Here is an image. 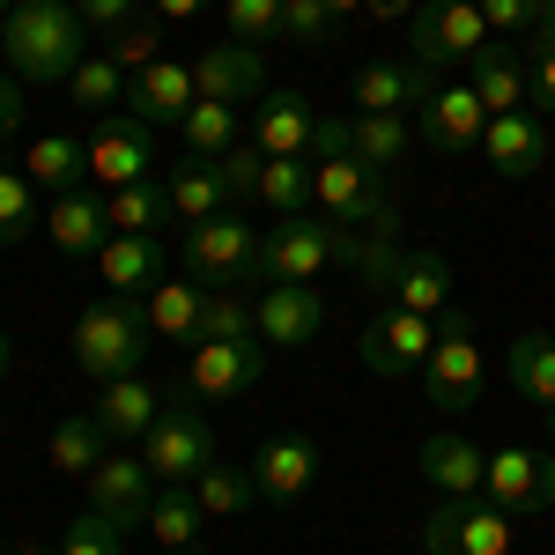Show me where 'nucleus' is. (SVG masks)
<instances>
[{
	"mask_svg": "<svg viewBox=\"0 0 555 555\" xmlns=\"http://www.w3.org/2000/svg\"><path fill=\"white\" fill-rule=\"evenodd\" d=\"M0 60H8V75L15 82H60L82 67V15H75V0H23L15 15H0Z\"/></svg>",
	"mask_w": 555,
	"mask_h": 555,
	"instance_id": "f257e3e1",
	"label": "nucleus"
},
{
	"mask_svg": "<svg viewBox=\"0 0 555 555\" xmlns=\"http://www.w3.org/2000/svg\"><path fill=\"white\" fill-rule=\"evenodd\" d=\"M311 156H319V215H334L341 230H378L385 215H400L392 201H385L378 171L356 164V149H348V119H326V112H319Z\"/></svg>",
	"mask_w": 555,
	"mask_h": 555,
	"instance_id": "f03ea898",
	"label": "nucleus"
},
{
	"mask_svg": "<svg viewBox=\"0 0 555 555\" xmlns=\"http://www.w3.org/2000/svg\"><path fill=\"white\" fill-rule=\"evenodd\" d=\"M149 311H141V297H104L89 304L82 319H75V363H82V378L112 385V378H133L141 371V356H149Z\"/></svg>",
	"mask_w": 555,
	"mask_h": 555,
	"instance_id": "7ed1b4c3",
	"label": "nucleus"
},
{
	"mask_svg": "<svg viewBox=\"0 0 555 555\" xmlns=\"http://www.w3.org/2000/svg\"><path fill=\"white\" fill-rule=\"evenodd\" d=\"M259 237H267V230H253L237 208H222V215H208V222H185L178 259H185V274L208 282V289H245V282H259Z\"/></svg>",
	"mask_w": 555,
	"mask_h": 555,
	"instance_id": "20e7f679",
	"label": "nucleus"
},
{
	"mask_svg": "<svg viewBox=\"0 0 555 555\" xmlns=\"http://www.w3.org/2000/svg\"><path fill=\"white\" fill-rule=\"evenodd\" d=\"M481 44H489V23H481L474 0H415V15H408V60L423 67L429 82H444L452 67H467Z\"/></svg>",
	"mask_w": 555,
	"mask_h": 555,
	"instance_id": "39448f33",
	"label": "nucleus"
},
{
	"mask_svg": "<svg viewBox=\"0 0 555 555\" xmlns=\"http://www.w3.org/2000/svg\"><path fill=\"white\" fill-rule=\"evenodd\" d=\"M141 460H149V474H156L164 489H193L201 467H215V423L193 400H171V392H164V415L141 437Z\"/></svg>",
	"mask_w": 555,
	"mask_h": 555,
	"instance_id": "423d86ee",
	"label": "nucleus"
},
{
	"mask_svg": "<svg viewBox=\"0 0 555 555\" xmlns=\"http://www.w3.org/2000/svg\"><path fill=\"white\" fill-rule=\"evenodd\" d=\"M423 385H429V400H437L444 415H467L474 400H481L489 371H481V341H474L467 311H444V319H437V348H429V363H423Z\"/></svg>",
	"mask_w": 555,
	"mask_h": 555,
	"instance_id": "0eeeda50",
	"label": "nucleus"
},
{
	"mask_svg": "<svg viewBox=\"0 0 555 555\" xmlns=\"http://www.w3.org/2000/svg\"><path fill=\"white\" fill-rule=\"evenodd\" d=\"M423 555H512V512L489 496H437L423 518Z\"/></svg>",
	"mask_w": 555,
	"mask_h": 555,
	"instance_id": "6e6552de",
	"label": "nucleus"
},
{
	"mask_svg": "<svg viewBox=\"0 0 555 555\" xmlns=\"http://www.w3.org/2000/svg\"><path fill=\"white\" fill-rule=\"evenodd\" d=\"M341 259V222L319 215H282L259 237V282H319V267Z\"/></svg>",
	"mask_w": 555,
	"mask_h": 555,
	"instance_id": "1a4fd4ad",
	"label": "nucleus"
},
{
	"mask_svg": "<svg viewBox=\"0 0 555 555\" xmlns=\"http://www.w3.org/2000/svg\"><path fill=\"white\" fill-rule=\"evenodd\" d=\"M156 127H141L133 112H104L96 127H89V185L96 193H119V185H141V178L156 171Z\"/></svg>",
	"mask_w": 555,
	"mask_h": 555,
	"instance_id": "9d476101",
	"label": "nucleus"
},
{
	"mask_svg": "<svg viewBox=\"0 0 555 555\" xmlns=\"http://www.w3.org/2000/svg\"><path fill=\"white\" fill-rule=\"evenodd\" d=\"M429 348H437V319L400 311V304H378V319L363 326L356 356H363V371H378V378H408V371L429 363Z\"/></svg>",
	"mask_w": 555,
	"mask_h": 555,
	"instance_id": "9b49d317",
	"label": "nucleus"
},
{
	"mask_svg": "<svg viewBox=\"0 0 555 555\" xmlns=\"http://www.w3.org/2000/svg\"><path fill=\"white\" fill-rule=\"evenodd\" d=\"M481 496L496 504V512L512 518H533V512H555V452H496L489 467H481Z\"/></svg>",
	"mask_w": 555,
	"mask_h": 555,
	"instance_id": "f8f14e48",
	"label": "nucleus"
},
{
	"mask_svg": "<svg viewBox=\"0 0 555 555\" xmlns=\"http://www.w3.org/2000/svg\"><path fill=\"white\" fill-rule=\"evenodd\" d=\"M156 474H149V460H141V444L133 452H104L96 460V474H89V512H104V518H119V526H149V504H156Z\"/></svg>",
	"mask_w": 555,
	"mask_h": 555,
	"instance_id": "ddd939ff",
	"label": "nucleus"
},
{
	"mask_svg": "<svg viewBox=\"0 0 555 555\" xmlns=\"http://www.w3.org/2000/svg\"><path fill=\"white\" fill-rule=\"evenodd\" d=\"M415 127H423V141L437 149V156H474L489 112H481V96H474L467 82H437L423 104H415Z\"/></svg>",
	"mask_w": 555,
	"mask_h": 555,
	"instance_id": "4468645a",
	"label": "nucleus"
},
{
	"mask_svg": "<svg viewBox=\"0 0 555 555\" xmlns=\"http://www.w3.org/2000/svg\"><path fill=\"white\" fill-rule=\"evenodd\" d=\"M481 156L496 164V178H533V171H541V164L555 156L548 119H541L533 104H518V112H496V119L481 127Z\"/></svg>",
	"mask_w": 555,
	"mask_h": 555,
	"instance_id": "2eb2a0df",
	"label": "nucleus"
},
{
	"mask_svg": "<svg viewBox=\"0 0 555 555\" xmlns=\"http://www.w3.org/2000/svg\"><path fill=\"white\" fill-rule=\"evenodd\" d=\"M259 371H267L259 341H201L185 363V385L201 400H245V392H259Z\"/></svg>",
	"mask_w": 555,
	"mask_h": 555,
	"instance_id": "dca6fc26",
	"label": "nucleus"
},
{
	"mask_svg": "<svg viewBox=\"0 0 555 555\" xmlns=\"http://www.w3.org/2000/svg\"><path fill=\"white\" fill-rule=\"evenodd\" d=\"M193 89H201V104H253L267 96V60H259V44H208L201 60H193Z\"/></svg>",
	"mask_w": 555,
	"mask_h": 555,
	"instance_id": "f3484780",
	"label": "nucleus"
},
{
	"mask_svg": "<svg viewBox=\"0 0 555 555\" xmlns=\"http://www.w3.org/2000/svg\"><path fill=\"white\" fill-rule=\"evenodd\" d=\"M193 104H201L193 67H185V60H171V52L127 82V112L141 119V127H185V112H193Z\"/></svg>",
	"mask_w": 555,
	"mask_h": 555,
	"instance_id": "a211bd4d",
	"label": "nucleus"
},
{
	"mask_svg": "<svg viewBox=\"0 0 555 555\" xmlns=\"http://www.w3.org/2000/svg\"><path fill=\"white\" fill-rule=\"evenodd\" d=\"M44 237H52L67 259H96L104 245H112V208H104V193H96V185L52 193V208H44Z\"/></svg>",
	"mask_w": 555,
	"mask_h": 555,
	"instance_id": "6ab92c4d",
	"label": "nucleus"
},
{
	"mask_svg": "<svg viewBox=\"0 0 555 555\" xmlns=\"http://www.w3.org/2000/svg\"><path fill=\"white\" fill-rule=\"evenodd\" d=\"M326 326V297L311 282H267L259 289V341L274 348H311Z\"/></svg>",
	"mask_w": 555,
	"mask_h": 555,
	"instance_id": "aec40b11",
	"label": "nucleus"
},
{
	"mask_svg": "<svg viewBox=\"0 0 555 555\" xmlns=\"http://www.w3.org/2000/svg\"><path fill=\"white\" fill-rule=\"evenodd\" d=\"M311 133H319V104L297 89H267L253 119V149L259 156H311Z\"/></svg>",
	"mask_w": 555,
	"mask_h": 555,
	"instance_id": "412c9836",
	"label": "nucleus"
},
{
	"mask_svg": "<svg viewBox=\"0 0 555 555\" xmlns=\"http://www.w3.org/2000/svg\"><path fill=\"white\" fill-rule=\"evenodd\" d=\"M467 89L481 96V112H489V119H496V112H518V104H533V96H526V44L489 38L467 60Z\"/></svg>",
	"mask_w": 555,
	"mask_h": 555,
	"instance_id": "4be33fe9",
	"label": "nucleus"
},
{
	"mask_svg": "<svg viewBox=\"0 0 555 555\" xmlns=\"http://www.w3.org/2000/svg\"><path fill=\"white\" fill-rule=\"evenodd\" d=\"M311 474H319V444L297 437V429L274 437V444H259V460H253V481L267 504H297L304 489H311Z\"/></svg>",
	"mask_w": 555,
	"mask_h": 555,
	"instance_id": "5701e85b",
	"label": "nucleus"
},
{
	"mask_svg": "<svg viewBox=\"0 0 555 555\" xmlns=\"http://www.w3.org/2000/svg\"><path fill=\"white\" fill-rule=\"evenodd\" d=\"M89 415L104 423V437H119V444H141V437H149V423L164 415V392H156V385L133 371V378H112V385H104Z\"/></svg>",
	"mask_w": 555,
	"mask_h": 555,
	"instance_id": "b1692460",
	"label": "nucleus"
},
{
	"mask_svg": "<svg viewBox=\"0 0 555 555\" xmlns=\"http://www.w3.org/2000/svg\"><path fill=\"white\" fill-rule=\"evenodd\" d=\"M429 89L437 82H429L415 60H363V67H356V104H363V112H400V119H408Z\"/></svg>",
	"mask_w": 555,
	"mask_h": 555,
	"instance_id": "393cba45",
	"label": "nucleus"
},
{
	"mask_svg": "<svg viewBox=\"0 0 555 555\" xmlns=\"http://www.w3.org/2000/svg\"><path fill=\"white\" fill-rule=\"evenodd\" d=\"M415 467H423V481L437 489V496H481V467H489V452H474L460 429H437Z\"/></svg>",
	"mask_w": 555,
	"mask_h": 555,
	"instance_id": "a878e982",
	"label": "nucleus"
},
{
	"mask_svg": "<svg viewBox=\"0 0 555 555\" xmlns=\"http://www.w3.org/2000/svg\"><path fill=\"white\" fill-rule=\"evenodd\" d=\"M96 282H104L112 297H149V289L164 282V245H156V237H112V245L96 253Z\"/></svg>",
	"mask_w": 555,
	"mask_h": 555,
	"instance_id": "bb28decb",
	"label": "nucleus"
},
{
	"mask_svg": "<svg viewBox=\"0 0 555 555\" xmlns=\"http://www.w3.org/2000/svg\"><path fill=\"white\" fill-rule=\"evenodd\" d=\"M23 178H30L38 193H75V185H89L82 133H38V141L23 149Z\"/></svg>",
	"mask_w": 555,
	"mask_h": 555,
	"instance_id": "cd10ccee",
	"label": "nucleus"
},
{
	"mask_svg": "<svg viewBox=\"0 0 555 555\" xmlns=\"http://www.w3.org/2000/svg\"><path fill=\"white\" fill-rule=\"evenodd\" d=\"M259 208L274 215H319V164L311 156H267L259 164Z\"/></svg>",
	"mask_w": 555,
	"mask_h": 555,
	"instance_id": "c85d7f7f",
	"label": "nucleus"
},
{
	"mask_svg": "<svg viewBox=\"0 0 555 555\" xmlns=\"http://www.w3.org/2000/svg\"><path fill=\"white\" fill-rule=\"evenodd\" d=\"M504 378H512V392L533 400L541 423L555 429V341L548 334H518V341L504 348Z\"/></svg>",
	"mask_w": 555,
	"mask_h": 555,
	"instance_id": "c756f323",
	"label": "nucleus"
},
{
	"mask_svg": "<svg viewBox=\"0 0 555 555\" xmlns=\"http://www.w3.org/2000/svg\"><path fill=\"white\" fill-rule=\"evenodd\" d=\"M348 149H356V164H371V171H400L408 164V149H415V133L400 112H356L348 119Z\"/></svg>",
	"mask_w": 555,
	"mask_h": 555,
	"instance_id": "7c9ffc66",
	"label": "nucleus"
},
{
	"mask_svg": "<svg viewBox=\"0 0 555 555\" xmlns=\"http://www.w3.org/2000/svg\"><path fill=\"white\" fill-rule=\"evenodd\" d=\"M201 304H208L201 282H156V289L141 297L149 334H156V341H193V348H201Z\"/></svg>",
	"mask_w": 555,
	"mask_h": 555,
	"instance_id": "2f4dec72",
	"label": "nucleus"
},
{
	"mask_svg": "<svg viewBox=\"0 0 555 555\" xmlns=\"http://www.w3.org/2000/svg\"><path fill=\"white\" fill-rule=\"evenodd\" d=\"M164 193H171V215H178V222H208V215L230 208V193H222V178H215L208 156L171 164V171H164Z\"/></svg>",
	"mask_w": 555,
	"mask_h": 555,
	"instance_id": "473e14b6",
	"label": "nucleus"
},
{
	"mask_svg": "<svg viewBox=\"0 0 555 555\" xmlns=\"http://www.w3.org/2000/svg\"><path fill=\"white\" fill-rule=\"evenodd\" d=\"M104 208H112V237H156L171 222V193H164V178H141V185L104 193Z\"/></svg>",
	"mask_w": 555,
	"mask_h": 555,
	"instance_id": "72a5a7b5",
	"label": "nucleus"
},
{
	"mask_svg": "<svg viewBox=\"0 0 555 555\" xmlns=\"http://www.w3.org/2000/svg\"><path fill=\"white\" fill-rule=\"evenodd\" d=\"M104 444H112V437H104V423H96V415H60V423H52V437H44V460H52V467L60 474H96V460H104Z\"/></svg>",
	"mask_w": 555,
	"mask_h": 555,
	"instance_id": "f704fd0d",
	"label": "nucleus"
},
{
	"mask_svg": "<svg viewBox=\"0 0 555 555\" xmlns=\"http://www.w3.org/2000/svg\"><path fill=\"white\" fill-rule=\"evenodd\" d=\"M193 496H201V512H208V518H245V512L259 504V481H253V467H230V460H215V467H201Z\"/></svg>",
	"mask_w": 555,
	"mask_h": 555,
	"instance_id": "c9c22d12",
	"label": "nucleus"
},
{
	"mask_svg": "<svg viewBox=\"0 0 555 555\" xmlns=\"http://www.w3.org/2000/svg\"><path fill=\"white\" fill-rule=\"evenodd\" d=\"M201 526H208V512H201V496H193V489H156V504H149V533L164 541V555L193 548V541H201Z\"/></svg>",
	"mask_w": 555,
	"mask_h": 555,
	"instance_id": "e433bc0d",
	"label": "nucleus"
},
{
	"mask_svg": "<svg viewBox=\"0 0 555 555\" xmlns=\"http://www.w3.org/2000/svg\"><path fill=\"white\" fill-rule=\"evenodd\" d=\"M30 230H44V208H38V185L15 171V164H0V253H15Z\"/></svg>",
	"mask_w": 555,
	"mask_h": 555,
	"instance_id": "4c0bfd02",
	"label": "nucleus"
},
{
	"mask_svg": "<svg viewBox=\"0 0 555 555\" xmlns=\"http://www.w3.org/2000/svg\"><path fill=\"white\" fill-rule=\"evenodd\" d=\"M201 341H259V304L245 289H208V304H201Z\"/></svg>",
	"mask_w": 555,
	"mask_h": 555,
	"instance_id": "58836bf2",
	"label": "nucleus"
},
{
	"mask_svg": "<svg viewBox=\"0 0 555 555\" xmlns=\"http://www.w3.org/2000/svg\"><path fill=\"white\" fill-rule=\"evenodd\" d=\"M127 67H112V60H104V52H89L82 67H75V75H67V96H75V104H82V112H96V119H104V112H112V104H127Z\"/></svg>",
	"mask_w": 555,
	"mask_h": 555,
	"instance_id": "ea45409f",
	"label": "nucleus"
},
{
	"mask_svg": "<svg viewBox=\"0 0 555 555\" xmlns=\"http://www.w3.org/2000/svg\"><path fill=\"white\" fill-rule=\"evenodd\" d=\"M178 133L193 156H222V149H237V104H193Z\"/></svg>",
	"mask_w": 555,
	"mask_h": 555,
	"instance_id": "a19ab883",
	"label": "nucleus"
},
{
	"mask_svg": "<svg viewBox=\"0 0 555 555\" xmlns=\"http://www.w3.org/2000/svg\"><path fill=\"white\" fill-rule=\"evenodd\" d=\"M60 555H127V526L104 512H82L67 518V533H60Z\"/></svg>",
	"mask_w": 555,
	"mask_h": 555,
	"instance_id": "79ce46f5",
	"label": "nucleus"
},
{
	"mask_svg": "<svg viewBox=\"0 0 555 555\" xmlns=\"http://www.w3.org/2000/svg\"><path fill=\"white\" fill-rule=\"evenodd\" d=\"M222 23L237 44H274L282 38V0H222Z\"/></svg>",
	"mask_w": 555,
	"mask_h": 555,
	"instance_id": "37998d69",
	"label": "nucleus"
},
{
	"mask_svg": "<svg viewBox=\"0 0 555 555\" xmlns=\"http://www.w3.org/2000/svg\"><path fill=\"white\" fill-rule=\"evenodd\" d=\"M104 60H112V67H127V75L156 67V60H164V23H127V30H112Z\"/></svg>",
	"mask_w": 555,
	"mask_h": 555,
	"instance_id": "c03bdc74",
	"label": "nucleus"
},
{
	"mask_svg": "<svg viewBox=\"0 0 555 555\" xmlns=\"http://www.w3.org/2000/svg\"><path fill=\"white\" fill-rule=\"evenodd\" d=\"M215 178H222V193H230V208H245V201H259V156L253 141H237V149H222V156H208Z\"/></svg>",
	"mask_w": 555,
	"mask_h": 555,
	"instance_id": "a18cd8bd",
	"label": "nucleus"
},
{
	"mask_svg": "<svg viewBox=\"0 0 555 555\" xmlns=\"http://www.w3.org/2000/svg\"><path fill=\"white\" fill-rule=\"evenodd\" d=\"M326 30H334L326 0H282V38L289 44H326Z\"/></svg>",
	"mask_w": 555,
	"mask_h": 555,
	"instance_id": "49530a36",
	"label": "nucleus"
},
{
	"mask_svg": "<svg viewBox=\"0 0 555 555\" xmlns=\"http://www.w3.org/2000/svg\"><path fill=\"white\" fill-rule=\"evenodd\" d=\"M526 96L541 119L555 112V44H526Z\"/></svg>",
	"mask_w": 555,
	"mask_h": 555,
	"instance_id": "de8ad7c7",
	"label": "nucleus"
},
{
	"mask_svg": "<svg viewBox=\"0 0 555 555\" xmlns=\"http://www.w3.org/2000/svg\"><path fill=\"white\" fill-rule=\"evenodd\" d=\"M141 8H149V0H75V15H82L89 30H104V38L127 30V23H141Z\"/></svg>",
	"mask_w": 555,
	"mask_h": 555,
	"instance_id": "09e8293b",
	"label": "nucleus"
},
{
	"mask_svg": "<svg viewBox=\"0 0 555 555\" xmlns=\"http://www.w3.org/2000/svg\"><path fill=\"white\" fill-rule=\"evenodd\" d=\"M474 8H481L489 38H526V30H533V8H526V0H474Z\"/></svg>",
	"mask_w": 555,
	"mask_h": 555,
	"instance_id": "8fccbe9b",
	"label": "nucleus"
},
{
	"mask_svg": "<svg viewBox=\"0 0 555 555\" xmlns=\"http://www.w3.org/2000/svg\"><path fill=\"white\" fill-rule=\"evenodd\" d=\"M15 127H23V82H15V75L0 67V141H8Z\"/></svg>",
	"mask_w": 555,
	"mask_h": 555,
	"instance_id": "3c124183",
	"label": "nucleus"
},
{
	"mask_svg": "<svg viewBox=\"0 0 555 555\" xmlns=\"http://www.w3.org/2000/svg\"><path fill=\"white\" fill-rule=\"evenodd\" d=\"M533 8V30H526V44H555V0H526Z\"/></svg>",
	"mask_w": 555,
	"mask_h": 555,
	"instance_id": "603ef678",
	"label": "nucleus"
},
{
	"mask_svg": "<svg viewBox=\"0 0 555 555\" xmlns=\"http://www.w3.org/2000/svg\"><path fill=\"white\" fill-rule=\"evenodd\" d=\"M149 8H156V15H164V23H185V15H201V8H208V0H149Z\"/></svg>",
	"mask_w": 555,
	"mask_h": 555,
	"instance_id": "864d4df0",
	"label": "nucleus"
},
{
	"mask_svg": "<svg viewBox=\"0 0 555 555\" xmlns=\"http://www.w3.org/2000/svg\"><path fill=\"white\" fill-rule=\"evenodd\" d=\"M363 8H371L378 23H392V15H415V0H363Z\"/></svg>",
	"mask_w": 555,
	"mask_h": 555,
	"instance_id": "5fc2aeb1",
	"label": "nucleus"
},
{
	"mask_svg": "<svg viewBox=\"0 0 555 555\" xmlns=\"http://www.w3.org/2000/svg\"><path fill=\"white\" fill-rule=\"evenodd\" d=\"M356 8H363V0H326V15H334V23H341V15H356Z\"/></svg>",
	"mask_w": 555,
	"mask_h": 555,
	"instance_id": "6e6d98bb",
	"label": "nucleus"
},
{
	"mask_svg": "<svg viewBox=\"0 0 555 555\" xmlns=\"http://www.w3.org/2000/svg\"><path fill=\"white\" fill-rule=\"evenodd\" d=\"M15 555H60V548H44V541H15Z\"/></svg>",
	"mask_w": 555,
	"mask_h": 555,
	"instance_id": "4d7b16f0",
	"label": "nucleus"
},
{
	"mask_svg": "<svg viewBox=\"0 0 555 555\" xmlns=\"http://www.w3.org/2000/svg\"><path fill=\"white\" fill-rule=\"evenodd\" d=\"M0 378H8V326H0Z\"/></svg>",
	"mask_w": 555,
	"mask_h": 555,
	"instance_id": "13d9d810",
	"label": "nucleus"
},
{
	"mask_svg": "<svg viewBox=\"0 0 555 555\" xmlns=\"http://www.w3.org/2000/svg\"><path fill=\"white\" fill-rule=\"evenodd\" d=\"M15 8H23V0H0V15H15Z\"/></svg>",
	"mask_w": 555,
	"mask_h": 555,
	"instance_id": "bf43d9fd",
	"label": "nucleus"
},
{
	"mask_svg": "<svg viewBox=\"0 0 555 555\" xmlns=\"http://www.w3.org/2000/svg\"><path fill=\"white\" fill-rule=\"evenodd\" d=\"M171 555H193V548H171Z\"/></svg>",
	"mask_w": 555,
	"mask_h": 555,
	"instance_id": "052dcab7",
	"label": "nucleus"
}]
</instances>
